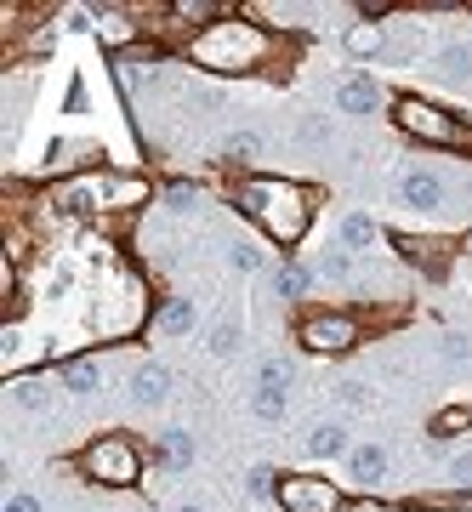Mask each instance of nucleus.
Here are the masks:
<instances>
[{
	"label": "nucleus",
	"mask_w": 472,
	"mask_h": 512,
	"mask_svg": "<svg viewBox=\"0 0 472 512\" xmlns=\"http://www.w3.org/2000/svg\"><path fill=\"white\" fill-rule=\"evenodd\" d=\"M85 467H92L97 478H109V484H132V478H137V461H132V450H125V444H114V438L92 444V450H85Z\"/></svg>",
	"instance_id": "f257e3e1"
},
{
	"label": "nucleus",
	"mask_w": 472,
	"mask_h": 512,
	"mask_svg": "<svg viewBox=\"0 0 472 512\" xmlns=\"http://www.w3.org/2000/svg\"><path fill=\"white\" fill-rule=\"evenodd\" d=\"M398 120L410 125V132H421V137H438V143H461V125L456 120H444L438 109H427V103H398Z\"/></svg>",
	"instance_id": "f03ea898"
},
{
	"label": "nucleus",
	"mask_w": 472,
	"mask_h": 512,
	"mask_svg": "<svg viewBox=\"0 0 472 512\" xmlns=\"http://www.w3.org/2000/svg\"><path fill=\"white\" fill-rule=\"evenodd\" d=\"M251 410L256 416H285V365H279V359H273V365H262V381H256V393H251Z\"/></svg>",
	"instance_id": "7ed1b4c3"
},
{
	"label": "nucleus",
	"mask_w": 472,
	"mask_h": 512,
	"mask_svg": "<svg viewBox=\"0 0 472 512\" xmlns=\"http://www.w3.org/2000/svg\"><path fill=\"white\" fill-rule=\"evenodd\" d=\"M279 501H285L290 512H336V496H330L325 484H313V478L285 484V489H279Z\"/></svg>",
	"instance_id": "20e7f679"
},
{
	"label": "nucleus",
	"mask_w": 472,
	"mask_h": 512,
	"mask_svg": "<svg viewBox=\"0 0 472 512\" xmlns=\"http://www.w3.org/2000/svg\"><path fill=\"white\" fill-rule=\"evenodd\" d=\"M336 103H341V114H376V103H381V92L364 74H353V80H341V92H336Z\"/></svg>",
	"instance_id": "39448f33"
},
{
	"label": "nucleus",
	"mask_w": 472,
	"mask_h": 512,
	"mask_svg": "<svg viewBox=\"0 0 472 512\" xmlns=\"http://www.w3.org/2000/svg\"><path fill=\"white\" fill-rule=\"evenodd\" d=\"M165 393H171V370L165 365H143L132 376V399L137 404H165Z\"/></svg>",
	"instance_id": "423d86ee"
},
{
	"label": "nucleus",
	"mask_w": 472,
	"mask_h": 512,
	"mask_svg": "<svg viewBox=\"0 0 472 512\" xmlns=\"http://www.w3.org/2000/svg\"><path fill=\"white\" fill-rule=\"evenodd\" d=\"M308 341H313V348H348V341H353V325H348V319H308Z\"/></svg>",
	"instance_id": "0eeeda50"
},
{
	"label": "nucleus",
	"mask_w": 472,
	"mask_h": 512,
	"mask_svg": "<svg viewBox=\"0 0 472 512\" xmlns=\"http://www.w3.org/2000/svg\"><path fill=\"white\" fill-rule=\"evenodd\" d=\"M404 200H410L416 211H433V205L444 200V182L427 177V171H410V177H404Z\"/></svg>",
	"instance_id": "6e6552de"
},
{
	"label": "nucleus",
	"mask_w": 472,
	"mask_h": 512,
	"mask_svg": "<svg viewBox=\"0 0 472 512\" xmlns=\"http://www.w3.org/2000/svg\"><path fill=\"white\" fill-rule=\"evenodd\" d=\"M188 330H194V302L177 296V302L160 308V336H188Z\"/></svg>",
	"instance_id": "1a4fd4ad"
},
{
	"label": "nucleus",
	"mask_w": 472,
	"mask_h": 512,
	"mask_svg": "<svg viewBox=\"0 0 472 512\" xmlns=\"http://www.w3.org/2000/svg\"><path fill=\"white\" fill-rule=\"evenodd\" d=\"M308 450H313L319 461H325V456H341V450H348V427L319 421V427H313V438H308Z\"/></svg>",
	"instance_id": "9d476101"
},
{
	"label": "nucleus",
	"mask_w": 472,
	"mask_h": 512,
	"mask_svg": "<svg viewBox=\"0 0 472 512\" xmlns=\"http://www.w3.org/2000/svg\"><path fill=\"white\" fill-rule=\"evenodd\" d=\"M381 467H388V450L381 444H364V450H353V473L370 484V478H381Z\"/></svg>",
	"instance_id": "9b49d317"
},
{
	"label": "nucleus",
	"mask_w": 472,
	"mask_h": 512,
	"mask_svg": "<svg viewBox=\"0 0 472 512\" xmlns=\"http://www.w3.org/2000/svg\"><path fill=\"white\" fill-rule=\"evenodd\" d=\"M63 381H69V393H97V365L92 359H74V365L63 370Z\"/></svg>",
	"instance_id": "f8f14e48"
},
{
	"label": "nucleus",
	"mask_w": 472,
	"mask_h": 512,
	"mask_svg": "<svg viewBox=\"0 0 472 512\" xmlns=\"http://www.w3.org/2000/svg\"><path fill=\"white\" fill-rule=\"evenodd\" d=\"M12 404H24V410H46L52 393H46V381H17V388H12Z\"/></svg>",
	"instance_id": "ddd939ff"
},
{
	"label": "nucleus",
	"mask_w": 472,
	"mask_h": 512,
	"mask_svg": "<svg viewBox=\"0 0 472 512\" xmlns=\"http://www.w3.org/2000/svg\"><path fill=\"white\" fill-rule=\"evenodd\" d=\"M308 285H313V273H308V268H296V262H290V268H279V296H290V302H296V296H302Z\"/></svg>",
	"instance_id": "4468645a"
},
{
	"label": "nucleus",
	"mask_w": 472,
	"mask_h": 512,
	"mask_svg": "<svg viewBox=\"0 0 472 512\" xmlns=\"http://www.w3.org/2000/svg\"><path fill=\"white\" fill-rule=\"evenodd\" d=\"M438 69H444L449 80H461V74L472 69V52H467V46H444V52H438Z\"/></svg>",
	"instance_id": "2eb2a0df"
},
{
	"label": "nucleus",
	"mask_w": 472,
	"mask_h": 512,
	"mask_svg": "<svg viewBox=\"0 0 472 512\" xmlns=\"http://www.w3.org/2000/svg\"><path fill=\"white\" fill-rule=\"evenodd\" d=\"M341 240H348V245H370V222H364V217H348V222H341Z\"/></svg>",
	"instance_id": "dca6fc26"
},
{
	"label": "nucleus",
	"mask_w": 472,
	"mask_h": 512,
	"mask_svg": "<svg viewBox=\"0 0 472 512\" xmlns=\"http://www.w3.org/2000/svg\"><path fill=\"white\" fill-rule=\"evenodd\" d=\"M233 268H240V273H256V268H262V251H256V245H233Z\"/></svg>",
	"instance_id": "f3484780"
},
{
	"label": "nucleus",
	"mask_w": 472,
	"mask_h": 512,
	"mask_svg": "<svg viewBox=\"0 0 472 512\" xmlns=\"http://www.w3.org/2000/svg\"><path fill=\"white\" fill-rule=\"evenodd\" d=\"M240 348V325H217V336H211V353H233Z\"/></svg>",
	"instance_id": "a211bd4d"
},
{
	"label": "nucleus",
	"mask_w": 472,
	"mask_h": 512,
	"mask_svg": "<svg viewBox=\"0 0 472 512\" xmlns=\"http://www.w3.org/2000/svg\"><path fill=\"white\" fill-rule=\"evenodd\" d=\"M188 450H194V444H188L182 427H177V433H165V456H171V461H188Z\"/></svg>",
	"instance_id": "6ab92c4d"
},
{
	"label": "nucleus",
	"mask_w": 472,
	"mask_h": 512,
	"mask_svg": "<svg viewBox=\"0 0 472 512\" xmlns=\"http://www.w3.org/2000/svg\"><path fill=\"white\" fill-rule=\"evenodd\" d=\"M336 399H348V404H359V410H364V404H370V388H364V381H341Z\"/></svg>",
	"instance_id": "aec40b11"
},
{
	"label": "nucleus",
	"mask_w": 472,
	"mask_h": 512,
	"mask_svg": "<svg viewBox=\"0 0 472 512\" xmlns=\"http://www.w3.org/2000/svg\"><path fill=\"white\" fill-rule=\"evenodd\" d=\"M348 46H353V52H376V46H381V29H353Z\"/></svg>",
	"instance_id": "412c9836"
},
{
	"label": "nucleus",
	"mask_w": 472,
	"mask_h": 512,
	"mask_svg": "<svg viewBox=\"0 0 472 512\" xmlns=\"http://www.w3.org/2000/svg\"><path fill=\"white\" fill-rule=\"evenodd\" d=\"M251 496H268V489H273V473H268V467H251Z\"/></svg>",
	"instance_id": "4be33fe9"
},
{
	"label": "nucleus",
	"mask_w": 472,
	"mask_h": 512,
	"mask_svg": "<svg viewBox=\"0 0 472 512\" xmlns=\"http://www.w3.org/2000/svg\"><path fill=\"white\" fill-rule=\"evenodd\" d=\"M325 273H330V280H348L353 262H348V256H325Z\"/></svg>",
	"instance_id": "5701e85b"
},
{
	"label": "nucleus",
	"mask_w": 472,
	"mask_h": 512,
	"mask_svg": "<svg viewBox=\"0 0 472 512\" xmlns=\"http://www.w3.org/2000/svg\"><path fill=\"white\" fill-rule=\"evenodd\" d=\"M63 205H69V211H85V205H92V188H69V194H63Z\"/></svg>",
	"instance_id": "b1692460"
},
{
	"label": "nucleus",
	"mask_w": 472,
	"mask_h": 512,
	"mask_svg": "<svg viewBox=\"0 0 472 512\" xmlns=\"http://www.w3.org/2000/svg\"><path fill=\"white\" fill-rule=\"evenodd\" d=\"M449 478H461V484H472V456H456V461H449Z\"/></svg>",
	"instance_id": "393cba45"
},
{
	"label": "nucleus",
	"mask_w": 472,
	"mask_h": 512,
	"mask_svg": "<svg viewBox=\"0 0 472 512\" xmlns=\"http://www.w3.org/2000/svg\"><path fill=\"white\" fill-rule=\"evenodd\" d=\"M461 421H472V410H444L438 416V433H449V427H461Z\"/></svg>",
	"instance_id": "a878e982"
},
{
	"label": "nucleus",
	"mask_w": 472,
	"mask_h": 512,
	"mask_svg": "<svg viewBox=\"0 0 472 512\" xmlns=\"http://www.w3.org/2000/svg\"><path fill=\"white\" fill-rule=\"evenodd\" d=\"M6 512H40L34 496H6Z\"/></svg>",
	"instance_id": "bb28decb"
},
{
	"label": "nucleus",
	"mask_w": 472,
	"mask_h": 512,
	"mask_svg": "<svg viewBox=\"0 0 472 512\" xmlns=\"http://www.w3.org/2000/svg\"><path fill=\"white\" fill-rule=\"evenodd\" d=\"M182 512H200V507H182Z\"/></svg>",
	"instance_id": "cd10ccee"
}]
</instances>
